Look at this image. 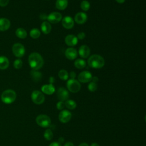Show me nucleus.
<instances>
[{
  "mask_svg": "<svg viewBox=\"0 0 146 146\" xmlns=\"http://www.w3.org/2000/svg\"><path fill=\"white\" fill-rule=\"evenodd\" d=\"M10 21L5 18H0V31H5L7 30L10 27Z\"/></svg>",
  "mask_w": 146,
  "mask_h": 146,
  "instance_id": "nucleus-18",
  "label": "nucleus"
},
{
  "mask_svg": "<svg viewBox=\"0 0 146 146\" xmlns=\"http://www.w3.org/2000/svg\"><path fill=\"white\" fill-rule=\"evenodd\" d=\"M64 105L69 110H74L76 107V102L74 100L71 99H67V100H66Z\"/></svg>",
  "mask_w": 146,
  "mask_h": 146,
  "instance_id": "nucleus-25",
  "label": "nucleus"
},
{
  "mask_svg": "<svg viewBox=\"0 0 146 146\" xmlns=\"http://www.w3.org/2000/svg\"><path fill=\"white\" fill-rule=\"evenodd\" d=\"M90 146H100V145L98 143H92L91 144Z\"/></svg>",
  "mask_w": 146,
  "mask_h": 146,
  "instance_id": "nucleus-43",
  "label": "nucleus"
},
{
  "mask_svg": "<svg viewBox=\"0 0 146 146\" xmlns=\"http://www.w3.org/2000/svg\"><path fill=\"white\" fill-rule=\"evenodd\" d=\"M28 62L30 67L34 70H38L41 68L44 63L42 56L36 52L30 54L29 56Z\"/></svg>",
  "mask_w": 146,
  "mask_h": 146,
  "instance_id": "nucleus-1",
  "label": "nucleus"
},
{
  "mask_svg": "<svg viewBox=\"0 0 146 146\" xmlns=\"http://www.w3.org/2000/svg\"><path fill=\"white\" fill-rule=\"evenodd\" d=\"M97 88H98L97 84L93 82H90L88 85V89L91 92H95L97 90Z\"/></svg>",
  "mask_w": 146,
  "mask_h": 146,
  "instance_id": "nucleus-31",
  "label": "nucleus"
},
{
  "mask_svg": "<svg viewBox=\"0 0 146 146\" xmlns=\"http://www.w3.org/2000/svg\"><path fill=\"white\" fill-rule=\"evenodd\" d=\"M87 20V15L85 13L79 12L74 17V21L79 25L84 23Z\"/></svg>",
  "mask_w": 146,
  "mask_h": 146,
  "instance_id": "nucleus-13",
  "label": "nucleus"
},
{
  "mask_svg": "<svg viewBox=\"0 0 146 146\" xmlns=\"http://www.w3.org/2000/svg\"><path fill=\"white\" fill-rule=\"evenodd\" d=\"M76 74L74 71H71L70 72V74L68 76H70L71 79H75L76 77Z\"/></svg>",
  "mask_w": 146,
  "mask_h": 146,
  "instance_id": "nucleus-35",
  "label": "nucleus"
},
{
  "mask_svg": "<svg viewBox=\"0 0 146 146\" xmlns=\"http://www.w3.org/2000/svg\"><path fill=\"white\" fill-rule=\"evenodd\" d=\"M9 2V0H0V6L5 7Z\"/></svg>",
  "mask_w": 146,
  "mask_h": 146,
  "instance_id": "nucleus-34",
  "label": "nucleus"
},
{
  "mask_svg": "<svg viewBox=\"0 0 146 146\" xmlns=\"http://www.w3.org/2000/svg\"><path fill=\"white\" fill-rule=\"evenodd\" d=\"M40 29L43 34H48L51 31V26L48 22L44 21L40 25Z\"/></svg>",
  "mask_w": 146,
  "mask_h": 146,
  "instance_id": "nucleus-19",
  "label": "nucleus"
},
{
  "mask_svg": "<svg viewBox=\"0 0 146 146\" xmlns=\"http://www.w3.org/2000/svg\"><path fill=\"white\" fill-rule=\"evenodd\" d=\"M43 136L46 140H50L53 137V133L50 129H47L44 132Z\"/></svg>",
  "mask_w": 146,
  "mask_h": 146,
  "instance_id": "nucleus-28",
  "label": "nucleus"
},
{
  "mask_svg": "<svg viewBox=\"0 0 146 146\" xmlns=\"http://www.w3.org/2000/svg\"><path fill=\"white\" fill-rule=\"evenodd\" d=\"M64 41L67 46L72 47L77 44L78 42V39L74 35L70 34L66 36Z\"/></svg>",
  "mask_w": 146,
  "mask_h": 146,
  "instance_id": "nucleus-15",
  "label": "nucleus"
},
{
  "mask_svg": "<svg viewBox=\"0 0 146 146\" xmlns=\"http://www.w3.org/2000/svg\"><path fill=\"white\" fill-rule=\"evenodd\" d=\"M49 146H62L61 144H60L59 143L57 142V141H54V142H52L51 143Z\"/></svg>",
  "mask_w": 146,
  "mask_h": 146,
  "instance_id": "nucleus-36",
  "label": "nucleus"
},
{
  "mask_svg": "<svg viewBox=\"0 0 146 146\" xmlns=\"http://www.w3.org/2000/svg\"><path fill=\"white\" fill-rule=\"evenodd\" d=\"M80 8L84 11H88L90 8V3L88 1L84 0L80 3Z\"/></svg>",
  "mask_w": 146,
  "mask_h": 146,
  "instance_id": "nucleus-29",
  "label": "nucleus"
},
{
  "mask_svg": "<svg viewBox=\"0 0 146 146\" xmlns=\"http://www.w3.org/2000/svg\"><path fill=\"white\" fill-rule=\"evenodd\" d=\"M36 124L41 127L47 128L51 125V119L49 116L46 115H39L35 119Z\"/></svg>",
  "mask_w": 146,
  "mask_h": 146,
  "instance_id": "nucleus-4",
  "label": "nucleus"
},
{
  "mask_svg": "<svg viewBox=\"0 0 146 146\" xmlns=\"http://www.w3.org/2000/svg\"><path fill=\"white\" fill-rule=\"evenodd\" d=\"M119 3H123L125 0H115Z\"/></svg>",
  "mask_w": 146,
  "mask_h": 146,
  "instance_id": "nucleus-41",
  "label": "nucleus"
},
{
  "mask_svg": "<svg viewBox=\"0 0 146 146\" xmlns=\"http://www.w3.org/2000/svg\"><path fill=\"white\" fill-rule=\"evenodd\" d=\"M54 80H55L54 78L53 77L51 76V77L49 78V82H50V84H52V83L55 82Z\"/></svg>",
  "mask_w": 146,
  "mask_h": 146,
  "instance_id": "nucleus-40",
  "label": "nucleus"
},
{
  "mask_svg": "<svg viewBox=\"0 0 146 146\" xmlns=\"http://www.w3.org/2000/svg\"><path fill=\"white\" fill-rule=\"evenodd\" d=\"M64 106H65L64 103L63 102H62V101H59L56 104V108L59 110H63L64 108Z\"/></svg>",
  "mask_w": 146,
  "mask_h": 146,
  "instance_id": "nucleus-32",
  "label": "nucleus"
},
{
  "mask_svg": "<svg viewBox=\"0 0 146 146\" xmlns=\"http://www.w3.org/2000/svg\"><path fill=\"white\" fill-rule=\"evenodd\" d=\"M47 19L51 23H57L62 19V15L58 12H52L47 17Z\"/></svg>",
  "mask_w": 146,
  "mask_h": 146,
  "instance_id": "nucleus-9",
  "label": "nucleus"
},
{
  "mask_svg": "<svg viewBox=\"0 0 146 146\" xmlns=\"http://www.w3.org/2000/svg\"><path fill=\"white\" fill-rule=\"evenodd\" d=\"M91 80H92V82H95V83H96L99 81V79H98V78L97 76H92Z\"/></svg>",
  "mask_w": 146,
  "mask_h": 146,
  "instance_id": "nucleus-37",
  "label": "nucleus"
},
{
  "mask_svg": "<svg viewBox=\"0 0 146 146\" xmlns=\"http://www.w3.org/2000/svg\"><path fill=\"white\" fill-rule=\"evenodd\" d=\"M92 78V75L90 72L88 71H84L79 74L78 79L79 82L81 83H86L91 82Z\"/></svg>",
  "mask_w": 146,
  "mask_h": 146,
  "instance_id": "nucleus-8",
  "label": "nucleus"
},
{
  "mask_svg": "<svg viewBox=\"0 0 146 146\" xmlns=\"http://www.w3.org/2000/svg\"><path fill=\"white\" fill-rule=\"evenodd\" d=\"M15 35L20 39H25L26 38L27 34L23 28H18L15 31Z\"/></svg>",
  "mask_w": 146,
  "mask_h": 146,
  "instance_id": "nucleus-23",
  "label": "nucleus"
},
{
  "mask_svg": "<svg viewBox=\"0 0 146 146\" xmlns=\"http://www.w3.org/2000/svg\"><path fill=\"white\" fill-rule=\"evenodd\" d=\"M30 35L33 39H37L40 35V31L39 29L36 28H34L30 30Z\"/></svg>",
  "mask_w": 146,
  "mask_h": 146,
  "instance_id": "nucleus-26",
  "label": "nucleus"
},
{
  "mask_svg": "<svg viewBox=\"0 0 146 146\" xmlns=\"http://www.w3.org/2000/svg\"><path fill=\"white\" fill-rule=\"evenodd\" d=\"M78 146H89L88 144H87V143H81L80 144H79Z\"/></svg>",
  "mask_w": 146,
  "mask_h": 146,
  "instance_id": "nucleus-42",
  "label": "nucleus"
},
{
  "mask_svg": "<svg viewBox=\"0 0 146 146\" xmlns=\"http://www.w3.org/2000/svg\"><path fill=\"white\" fill-rule=\"evenodd\" d=\"M23 62L22 60L20 59H17L14 60L13 63V66L16 69H19L22 67Z\"/></svg>",
  "mask_w": 146,
  "mask_h": 146,
  "instance_id": "nucleus-30",
  "label": "nucleus"
},
{
  "mask_svg": "<svg viewBox=\"0 0 146 146\" xmlns=\"http://www.w3.org/2000/svg\"><path fill=\"white\" fill-rule=\"evenodd\" d=\"M9 66V59L5 56H0V69L5 70Z\"/></svg>",
  "mask_w": 146,
  "mask_h": 146,
  "instance_id": "nucleus-21",
  "label": "nucleus"
},
{
  "mask_svg": "<svg viewBox=\"0 0 146 146\" xmlns=\"http://www.w3.org/2000/svg\"><path fill=\"white\" fill-rule=\"evenodd\" d=\"M72 115L71 113L68 111V110H62L58 115V119L59 121L63 123H66L68 122L71 118Z\"/></svg>",
  "mask_w": 146,
  "mask_h": 146,
  "instance_id": "nucleus-10",
  "label": "nucleus"
},
{
  "mask_svg": "<svg viewBox=\"0 0 146 146\" xmlns=\"http://www.w3.org/2000/svg\"><path fill=\"white\" fill-rule=\"evenodd\" d=\"M56 95L58 99L62 102L67 100L69 98V93L64 87L59 88L57 91Z\"/></svg>",
  "mask_w": 146,
  "mask_h": 146,
  "instance_id": "nucleus-11",
  "label": "nucleus"
},
{
  "mask_svg": "<svg viewBox=\"0 0 146 146\" xmlns=\"http://www.w3.org/2000/svg\"><path fill=\"white\" fill-rule=\"evenodd\" d=\"M88 64L90 67L93 68H101L105 64L104 59L100 55L94 54L90 56L87 60Z\"/></svg>",
  "mask_w": 146,
  "mask_h": 146,
  "instance_id": "nucleus-2",
  "label": "nucleus"
},
{
  "mask_svg": "<svg viewBox=\"0 0 146 146\" xmlns=\"http://www.w3.org/2000/svg\"><path fill=\"white\" fill-rule=\"evenodd\" d=\"M77 38L80 39V40H83L86 37V34L84 33L83 32H80V33H79L78 35H77Z\"/></svg>",
  "mask_w": 146,
  "mask_h": 146,
  "instance_id": "nucleus-33",
  "label": "nucleus"
},
{
  "mask_svg": "<svg viewBox=\"0 0 146 146\" xmlns=\"http://www.w3.org/2000/svg\"><path fill=\"white\" fill-rule=\"evenodd\" d=\"M58 76L61 80H66L68 78V73L66 70L62 69L59 71Z\"/></svg>",
  "mask_w": 146,
  "mask_h": 146,
  "instance_id": "nucleus-27",
  "label": "nucleus"
},
{
  "mask_svg": "<svg viewBox=\"0 0 146 146\" xmlns=\"http://www.w3.org/2000/svg\"><path fill=\"white\" fill-rule=\"evenodd\" d=\"M41 91L44 94L47 95H52L54 93L55 91V88L52 84H44L42 86Z\"/></svg>",
  "mask_w": 146,
  "mask_h": 146,
  "instance_id": "nucleus-17",
  "label": "nucleus"
},
{
  "mask_svg": "<svg viewBox=\"0 0 146 146\" xmlns=\"http://www.w3.org/2000/svg\"><path fill=\"white\" fill-rule=\"evenodd\" d=\"M78 53L82 58H87L90 56V48L87 45H82L79 47Z\"/></svg>",
  "mask_w": 146,
  "mask_h": 146,
  "instance_id": "nucleus-16",
  "label": "nucleus"
},
{
  "mask_svg": "<svg viewBox=\"0 0 146 146\" xmlns=\"http://www.w3.org/2000/svg\"><path fill=\"white\" fill-rule=\"evenodd\" d=\"M62 24L64 28L66 29H71L74 27V21L70 16H66L62 19Z\"/></svg>",
  "mask_w": 146,
  "mask_h": 146,
  "instance_id": "nucleus-12",
  "label": "nucleus"
},
{
  "mask_svg": "<svg viewBox=\"0 0 146 146\" xmlns=\"http://www.w3.org/2000/svg\"><path fill=\"white\" fill-rule=\"evenodd\" d=\"M63 146H74V144L70 141H68V142H67Z\"/></svg>",
  "mask_w": 146,
  "mask_h": 146,
  "instance_id": "nucleus-38",
  "label": "nucleus"
},
{
  "mask_svg": "<svg viewBox=\"0 0 146 146\" xmlns=\"http://www.w3.org/2000/svg\"><path fill=\"white\" fill-rule=\"evenodd\" d=\"M74 66L78 69H82L86 66V62L83 59H78L74 62Z\"/></svg>",
  "mask_w": 146,
  "mask_h": 146,
  "instance_id": "nucleus-24",
  "label": "nucleus"
},
{
  "mask_svg": "<svg viewBox=\"0 0 146 146\" xmlns=\"http://www.w3.org/2000/svg\"><path fill=\"white\" fill-rule=\"evenodd\" d=\"M64 141V138L63 137H59L58 139V143H59L60 144L63 143Z\"/></svg>",
  "mask_w": 146,
  "mask_h": 146,
  "instance_id": "nucleus-39",
  "label": "nucleus"
},
{
  "mask_svg": "<svg viewBox=\"0 0 146 146\" xmlns=\"http://www.w3.org/2000/svg\"><path fill=\"white\" fill-rule=\"evenodd\" d=\"M12 52L16 57L22 58L25 54V48L22 44L16 43L13 45Z\"/></svg>",
  "mask_w": 146,
  "mask_h": 146,
  "instance_id": "nucleus-6",
  "label": "nucleus"
},
{
  "mask_svg": "<svg viewBox=\"0 0 146 146\" xmlns=\"http://www.w3.org/2000/svg\"><path fill=\"white\" fill-rule=\"evenodd\" d=\"M68 6V0H56L55 6L59 10H63L67 8Z\"/></svg>",
  "mask_w": 146,
  "mask_h": 146,
  "instance_id": "nucleus-20",
  "label": "nucleus"
},
{
  "mask_svg": "<svg viewBox=\"0 0 146 146\" xmlns=\"http://www.w3.org/2000/svg\"><path fill=\"white\" fill-rule=\"evenodd\" d=\"M30 75L31 77V79L34 82H39L42 77V74L39 71H38V70H33L30 72Z\"/></svg>",
  "mask_w": 146,
  "mask_h": 146,
  "instance_id": "nucleus-22",
  "label": "nucleus"
},
{
  "mask_svg": "<svg viewBox=\"0 0 146 146\" xmlns=\"http://www.w3.org/2000/svg\"><path fill=\"white\" fill-rule=\"evenodd\" d=\"M17 94L16 92L11 89L5 90L1 94V101L6 104H10L13 103L16 99Z\"/></svg>",
  "mask_w": 146,
  "mask_h": 146,
  "instance_id": "nucleus-3",
  "label": "nucleus"
},
{
  "mask_svg": "<svg viewBox=\"0 0 146 146\" xmlns=\"http://www.w3.org/2000/svg\"><path fill=\"white\" fill-rule=\"evenodd\" d=\"M67 88L71 92L76 93L79 91L81 85L79 81L75 79H70L67 82Z\"/></svg>",
  "mask_w": 146,
  "mask_h": 146,
  "instance_id": "nucleus-5",
  "label": "nucleus"
},
{
  "mask_svg": "<svg viewBox=\"0 0 146 146\" xmlns=\"http://www.w3.org/2000/svg\"><path fill=\"white\" fill-rule=\"evenodd\" d=\"M65 56L69 60H74L78 56V52L73 47H69L65 51Z\"/></svg>",
  "mask_w": 146,
  "mask_h": 146,
  "instance_id": "nucleus-14",
  "label": "nucleus"
},
{
  "mask_svg": "<svg viewBox=\"0 0 146 146\" xmlns=\"http://www.w3.org/2000/svg\"><path fill=\"white\" fill-rule=\"evenodd\" d=\"M31 98L33 103L36 104H41L44 101V96L43 94L38 90H34L31 95Z\"/></svg>",
  "mask_w": 146,
  "mask_h": 146,
  "instance_id": "nucleus-7",
  "label": "nucleus"
}]
</instances>
